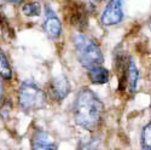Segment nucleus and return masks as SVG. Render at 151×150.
<instances>
[{"instance_id": "obj_10", "label": "nucleus", "mask_w": 151, "mask_h": 150, "mask_svg": "<svg viewBox=\"0 0 151 150\" xmlns=\"http://www.w3.org/2000/svg\"><path fill=\"white\" fill-rule=\"evenodd\" d=\"M138 81H139V69L137 67L135 61L129 56L128 68H127V86H126V92L133 96L138 89Z\"/></svg>"}, {"instance_id": "obj_1", "label": "nucleus", "mask_w": 151, "mask_h": 150, "mask_svg": "<svg viewBox=\"0 0 151 150\" xmlns=\"http://www.w3.org/2000/svg\"><path fill=\"white\" fill-rule=\"evenodd\" d=\"M105 107L98 94L87 86L78 90L73 103V118L81 128L94 132L104 120Z\"/></svg>"}, {"instance_id": "obj_6", "label": "nucleus", "mask_w": 151, "mask_h": 150, "mask_svg": "<svg viewBox=\"0 0 151 150\" xmlns=\"http://www.w3.org/2000/svg\"><path fill=\"white\" fill-rule=\"evenodd\" d=\"M45 90L48 99L60 103L70 94L71 84L67 75H58V76H53L48 80Z\"/></svg>"}, {"instance_id": "obj_19", "label": "nucleus", "mask_w": 151, "mask_h": 150, "mask_svg": "<svg viewBox=\"0 0 151 150\" xmlns=\"http://www.w3.org/2000/svg\"><path fill=\"white\" fill-rule=\"evenodd\" d=\"M149 27H150V29H151V18H150V21H149Z\"/></svg>"}, {"instance_id": "obj_12", "label": "nucleus", "mask_w": 151, "mask_h": 150, "mask_svg": "<svg viewBox=\"0 0 151 150\" xmlns=\"http://www.w3.org/2000/svg\"><path fill=\"white\" fill-rule=\"evenodd\" d=\"M0 78L6 82L14 79V68L1 46H0Z\"/></svg>"}, {"instance_id": "obj_18", "label": "nucleus", "mask_w": 151, "mask_h": 150, "mask_svg": "<svg viewBox=\"0 0 151 150\" xmlns=\"http://www.w3.org/2000/svg\"><path fill=\"white\" fill-rule=\"evenodd\" d=\"M149 79L151 80V67H150V70H149Z\"/></svg>"}, {"instance_id": "obj_11", "label": "nucleus", "mask_w": 151, "mask_h": 150, "mask_svg": "<svg viewBox=\"0 0 151 150\" xmlns=\"http://www.w3.org/2000/svg\"><path fill=\"white\" fill-rule=\"evenodd\" d=\"M42 9L44 6L37 0H24L19 5L22 15L27 18H37L42 16Z\"/></svg>"}, {"instance_id": "obj_17", "label": "nucleus", "mask_w": 151, "mask_h": 150, "mask_svg": "<svg viewBox=\"0 0 151 150\" xmlns=\"http://www.w3.org/2000/svg\"><path fill=\"white\" fill-rule=\"evenodd\" d=\"M90 1H92V3H94V4H99V3H103L104 0H90Z\"/></svg>"}, {"instance_id": "obj_9", "label": "nucleus", "mask_w": 151, "mask_h": 150, "mask_svg": "<svg viewBox=\"0 0 151 150\" xmlns=\"http://www.w3.org/2000/svg\"><path fill=\"white\" fill-rule=\"evenodd\" d=\"M86 76L92 85H105L110 81V70L103 64L86 69Z\"/></svg>"}, {"instance_id": "obj_5", "label": "nucleus", "mask_w": 151, "mask_h": 150, "mask_svg": "<svg viewBox=\"0 0 151 150\" xmlns=\"http://www.w3.org/2000/svg\"><path fill=\"white\" fill-rule=\"evenodd\" d=\"M41 29L45 35L52 41H58L63 36V22L56 10L47 3L42 9Z\"/></svg>"}, {"instance_id": "obj_15", "label": "nucleus", "mask_w": 151, "mask_h": 150, "mask_svg": "<svg viewBox=\"0 0 151 150\" xmlns=\"http://www.w3.org/2000/svg\"><path fill=\"white\" fill-rule=\"evenodd\" d=\"M3 3L5 4H9V5H12V6H19L24 0H1Z\"/></svg>"}, {"instance_id": "obj_14", "label": "nucleus", "mask_w": 151, "mask_h": 150, "mask_svg": "<svg viewBox=\"0 0 151 150\" xmlns=\"http://www.w3.org/2000/svg\"><path fill=\"white\" fill-rule=\"evenodd\" d=\"M140 142L145 150H151V121L143 127L140 133Z\"/></svg>"}, {"instance_id": "obj_8", "label": "nucleus", "mask_w": 151, "mask_h": 150, "mask_svg": "<svg viewBox=\"0 0 151 150\" xmlns=\"http://www.w3.org/2000/svg\"><path fill=\"white\" fill-rule=\"evenodd\" d=\"M32 150H58L52 137L42 130H36L32 136Z\"/></svg>"}, {"instance_id": "obj_16", "label": "nucleus", "mask_w": 151, "mask_h": 150, "mask_svg": "<svg viewBox=\"0 0 151 150\" xmlns=\"http://www.w3.org/2000/svg\"><path fill=\"white\" fill-rule=\"evenodd\" d=\"M5 82L1 78H0V102L3 101V98H4V94H5Z\"/></svg>"}, {"instance_id": "obj_7", "label": "nucleus", "mask_w": 151, "mask_h": 150, "mask_svg": "<svg viewBox=\"0 0 151 150\" xmlns=\"http://www.w3.org/2000/svg\"><path fill=\"white\" fill-rule=\"evenodd\" d=\"M123 0H108L99 16V22L105 28L115 27L123 21Z\"/></svg>"}, {"instance_id": "obj_13", "label": "nucleus", "mask_w": 151, "mask_h": 150, "mask_svg": "<svg viewBox=\"0 0 151 150\" xmlns=\"http://www.w3.org/2000/svg\"><path fill=\"white\" fill-rule=\"evenodd\" d=\"M100 139L98 137H88L81 139L78 146V150H100Z\"/></svg>"}, {"instance_id": "obj_3", "label": "nucleus", "mask_w": 151, "mask_h": 150, "mask_svg": "<svg viewBox=\"0 0 151 150\" xmlns=\"http://www.w3.org/2000/svg\"><path fill=\"white\" fill-rule=\"evenodd\" d=\"M63 18L74 32H87L90 19L96 14V4L87 0H64Z\"/></svg>"}, {"instance_id": "obj_2", "label": "nucleus", "mask_w": 151, "mask_h": 150, "mask_svg": "<svg viewBox=\"0 0 151 150\" xmlns=\"http://www.w3.org/2000/svg\"><path fill=\"white\" fill-rule=\"evenodd\" d=\"M74 56L86 70L104 63V53L99 41L87 32H73L70 36Z\"/></svg>"}, {"instance_id": "obj_4", "label": "nucleus", "mask_w": 151, "mask_h": 150, "mask_svg": "<svg viewBox=\"0 0 151 150\" xmlns=\"http://www.w3.org/2000/svg\"><path fill=\"white\" fill-rule=\"evenodd\" d=\"M16 98L19 108L27 112L42 109L48 103L46 90L33 80H23L18 84Z\"/></svg>"}]
</instances>
